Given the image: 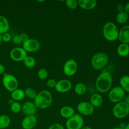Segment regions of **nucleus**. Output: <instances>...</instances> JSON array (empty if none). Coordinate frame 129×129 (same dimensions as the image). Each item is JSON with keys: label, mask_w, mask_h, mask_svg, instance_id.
I'll list each match as a JSON object with an SVG mask.
<instances>
[{"label": "nucleus", "mask_w": 129, "mask_h": 129, "mask_svg": "<svg viewBox=\"0 0 129 129\" xmlns=\"http://www.w3.org/2000/svg\"><path fill=\"white\" fill-rule=\"evenodd\" d=\"M112 82L111 73L108 71H104L97 76L95 83V88L100 93H106L111 89Z\"/></svg>", "instance_id": "obj_1"}, {"label": "nucleus", "mask_w": 129, "mask_h": 129, "mask_svg": "<svg viewBox=\"0 0 129 129\" xmlns=\"http://www.w3.org/2000/svg\"><path fill=\"white\" fill-rule=\"evenodd\" d=\"M34 100V103L37 109H45L51 105L52 102V96L49 91L44 90L37 93Z\"/></svg>", "instance_id": "obj_2"}, {"label": "nucleus", "mask_w": 129, "mask_h": 129, "mask_svg": "<svg viewBox=\"0 0 129 129\" xmlns=\"http://www.w3.org/2000/svg\"><path fill=\"white\" fill-rule=\"evenodd\" d=\"M119 29L112 22L106 23L103 27L102 34L104 38L109 41H114L118 39Z\"/></svg>", "instance_id": "obj_3"}, {"label": "nucleus", "mask_w": 129, "mask_h": 129, "mask_svg": "<svg viewBox=\"0 0 129 129\" xmlns=\"http://www.w3.org/2000/svg\"><path fill=\"white\" fill-rule=\"evenodd\" d=\"M108 60V56L105 53L99 52L92 56L91 59V64L94 70H100L106 66Z\"/></svg>", "instance_id": "obj_4"}, {"label": "nucleus", "mask_w": 129, "mask_h": 129, "mask_svg": "<svg viewBox=\"0 0 129 129\" xmlns=\"http://www.w3.org/2000/svg\"><path fill=\"white\" fill-rule=\"evenodd\" d=\"M129 113V105L122 101L115 103L112 108L113 116L118 119L125 117Z\"/></svg>", "instance_id": "obj_5"}, {"label": "nucleus", "mask_w": 129, "mask_h": 129, "mask_svg": "<svg viewBox=\"0 0 129 129\" xmlns=\"http://www.w3.org/2000/svg\"><path fill=\"white\" fill-rule=\"evenodd\" d=\"M84 118L79 113H75L67 119L66 126L67 129H81L84 126Z\"/></svg>", "instance_id": "obj_6"}, {"label": "nucleus", "mask_w": 129, "mask_h": 129, "mask_svg": "<svg viewBox=\"0 0 129 129\" xmlns=\"http://www.w3.org/2000/svg\"><path fill=\"white\" fill-rule=\"evenodd\" d=\"M124 97L125 91L120 86H115L111 88L108 94L109 101L115 104L122 101Z\"/></svg>", "instance_id": "obj_7"}, {"label": "nucleus", "mask_w": 129, "mask_h": 129, "mask_svg": "<svg viewBox=\"0 0 129 129\" xmlns=\"http://www.w3.org/2000/svg\"><path fill=\"white\" fill-rule=\"evenodd\" d=\"M4 87L8 91L12 92L18 87V81L17 79L12 74H6L2 80Z\"/></svg>", "instance_id": "obj_8"}, {"label": "nucleus", "mask_w": 129, "mask_h": 129, "mask_svg": "<svg viewBox=\"0 0 129 129\" xmlns=\"http://www.w3.org/2000/svg\"><path fill=\"white\" fill-rule=\"evenodd\" d=\"M77 69V63L74 59H69L67 60L64 62L62 69L64 75L69 77L74 76L76 73Z\"/></svg>", "instance_id": "obj_9"}, {"label": "nucleus", "mask_w": 129, "mask_h": 129, "mask_svg": "<svg viewBox=\"0 0 129 129\" xmlns=\"http://www.w3.org/2000/svg\"><path fill=\"white\" fill-rule=\"evenodd\" d=\"M27 56V52L21 47H16L11 49L10 52L11 58L15 61H23Z\"/></svg>", "instance_id": "obj_10"}, {"label": "nucleus", "mask_w": 129, "mask_h": 129, "mask_svg": "<svg viewBox=\"0 0 129 129\" xmlns=\"http://www.w3.org/2000/svg\"><path fill=\"white\" fill-rule=\"evenodd\" d=\"M40 47L39 41L34 38H29L22 43L23 48L27 52H35Z\"/></svg>", "instance_id": "obj_11"}, {"label": "nucleus", "mask_w": 129, "mask_h": 129, "mask_svg": "<svg viewBox=\"0 0 129 129\" xmlns=\"http://www.w3.org/2000/svg\"><path fill=\"white\" fill-rule=\"evenodd\" d=\"M77 109L80 115L88 116L93 113L94 107L89 102L82 101L77 105Z\"/></svg>", "instance_id": "obj_12"}, {"label": "nucleus", "mask_w": 129, "mask_h": 129, "mask_svg": "<svg viewBox=\"0 0 129 129\" xmlns=\"http://www.w3.org/2000/svg\"><path fill=\"white\" fill-rule=\"evenodd\" d=\"M72 87V84L70 81L67 79H61L56 82L54 89L60 93H64L69 92Z\"/></svg>", "instance_id": "obj_13"}, {"label": "nucleus", "mask_w": 129, "mask_h": 129, "mask_svg": "<svg viewBox=\"0 0 129 129\" xmlns=\"http://www.w3.org/2000/svg\"><path fill=\"white\" fill-rule=\"evenodd\" d=\"M37 119L35 115H26L21 121L23 129H33L36 125Z\"/></svg>", "instance_id": "obj_14"}, {"label": "nucleus", "mask_w": 129, "mask_h": 129, "mask_svg": "<svg viewBox=\"0 0 129 129\" xmlns=\"http://www.w3.org/2000/svg\"><path fill=\"white\" fill-rule=\"evenodd\" d=\"M37 108L34 102L26 101L22 105V111L26 115H35Z\"/></svg>", "instance_id": "obj_15"}, {"label": "nucleus", "mask_w": 129, "mask_h": 129, "mask_svg": "<svg viewBox=\"0 0 129 129\" xmlns=\"http://www.w3.org/2000/svg\"><path fill=\"white\" fill-rule=\"evenodd\" d=\"M118 39L123 43H129V25L121 27L119 30Z\"/></svg>", "instance_id": "obj_16"}, {"label": "nucleus", "mask_w": 129, "mask_h": 129, "mask_svg": "<svg viewBox=\"0 0 129 129\" xmlns=\"http://www.w3.org/2000/svg\"><path fill=\"white\" fill-rule=\"evenodd\" d=\"M78 6L85 10H91L95 8L97 5L96 0H79Z\"/></svg>", "instance_id": "obj_17"}, {"label": "nucleus", "mask_w": 129, "mask_h": 129, "mask_svg": "<svg viewBox=\"0 0 129 129\" xmlns=\"http://www.w3.org/2000/svg\"><path fill=\"white\" fill-rule=\"evenodd\" d=\"M89 102L94 108L98 107L102 105L103 98L100 94L95 93L90 96Z\"/></svg>", "instance_id": "obj_18"}, {"label": "nucleus", "mask_w": 129, "mask_h": 129, "mask_svg": "<svg viewBox=\"0 0 129 129\" xmlns=\"http://www.w3.org/2000/svg\"><path fill=\"white\" fill-rule=\"evenodd\" d=\"M59 113L62 117L68 119L75 113V111L72 107L66 105L60 108Z\"/></svg>", "instance_id": "obj_19"}, {"label": "nucleus", "mask_w": 129, "mask_h": 129, "mask_svg": "<svg viewBox=\"0 0 129 129\" xmlns=\"http://www.w3.org/2000/svg\"><path fill=\"white\" fill-rule=\"evenodd\" d=\"M10 29V25L8 19L4 16L0 15V34H3L8 32Z\"/></svg>", "instance_id": "obj_20"}, {"label": "nucleus", "mask_w": 129, "mask_h": 129, "mask_svg": "<svg viewBox=\"0 0 129 129\" xmlns=\"http://www.w3.org/2000/svg\"><path fill=\"white\" fill-rule=\"evenodd\" d=\"M117 53L121 57H125L129 54L128 44L121 43L117 48Z\"/></svg>", "instance_id": "obj_21"}, {"label": "nucleus", "mask_w": 129, "mask_h": 129, "mask_svg": "<svg viewBox=\"0 0 129 129\" xmlns=\"http://www.w3.org/2000/svg\"><path fill=\"white\" fill-rule=\"evenodd\" d=\"M12 98L16 101L23 100L25 97L24 90L20 88H17L11 92Z\"/></svg>", "instance_id": "obj_22"}, {"label": "nucleus", "mask_w": 129, "mask_h": 129, "mask_svg": "<svg viewBox=\"0 0 129 129\" xmlns=\"http://www.w3.org/2000/svg\"><path fill=\"white\" fill-rule=\"evenodd\" d=\"M120 87L125 91L129 92V76H122L119 80Z\"/></svg>", "instance_id": "obj_23"}, {"label": "nucleus", "mask_w": 129, "mask_h": 129, "mask_svg": "<svg viewBox=\"0 0 129 129\" xmlns=\"http://www.w3.org/2000/svg\"><path fill=\"white\" fill-rule=\"evenodd\" d=\"M87 91L86 85L81 82L77 83L74 87V91L77 95H82L84 94Z\"/></svg>", "instance_id": "obj_24"}, {"label": "nucleus", "mask_w": 129, "mask_h": 129, "mask_svg": "<svg viewBox=\"0 0 129 129\" xmlns=\"http://www.w3.org/2000/svg\"><path fill=\"white\" fill-rule=\"evenodd\" d=\"M11 123V119L10 117L6 114L0 115V129H5L7 128Z\"/></svg>", "instance_id": "obj_25"}, {"label": "nucleus", "mask_w": 129, "mask_h": 129, "mask_svg": "<svg viewBox=\"0 0 129 129\" xmlns=\"http://www.w3.org/2000/svg\"><path fill=\"white\" fill-rule=\"evenodd\" d=\"M115 19L118 24H125L128 19V14L126 13L124 11L119 12L116 15Z\"/></svg>", "instance_id": "obj_26"}, {"label": "nucleus", "mask_w": 129, "mask_h": 129, "mask_svg": "<svg viewBox=\"0 0 129 129\" xmlns=\"http://www.w3.org/2000/svg\"><path fill=\"white\" fill-rule=\"evenodd\" d=\"M23 62L26 67L28 68H32L35 66L36 60L33 57L27 55L23 60Z\"/></svg>", "instance_id": "obj_27"}, {"label": "nucleus", "mask_w": 129, "mask_h": 129, "mask_svg": "<svg viewBox=\"0 0 129 129\" xmlns=\"http://www.w3.org/2000/svg\"><path fill=\"white\" fill-rule=\"evenodd\" d=\"M24 93L25 96L31 99H34L37 94V91L31 87L26 88L24 90Z\"/></svg>", "instance_id": "obj_28"}, {"label": "nucleus", "mask_w": 129, "mask_h": 129, "mask_svg": "<svg viewBox=\"0 0 129 129\" xmlns=\"http://www.w3.org/2000/svg\"><path fill=\"white\" fill-rule=\"evenodd\" d=\"M10 109L11 111L14 113H19L22 110V105L18 101L13 102L11 104Z\"/></svg>", "instance_id": "obj_29"}, {"label": "nucleus", "mask_w": 129, "mask_h": 129, "mask_svg": "<svg viewBox=\"0 0 129 129\" xmlns=\"http://www.w3.org/2000/svg\"><path fill=\"white\" fill-rule=\"evenodd\" d=\"M48 76V72L45 68L40 69L37 72V77L40 80H45Z\"/></svg>", "instance_id": "obj_30"}, {"label": "nucleus", "mask_w": 129, "mask_h": 129, "mask_svg": "<svg viewBox=\"0 0 129 129\" xmlns=\"http://www.w3.org/2000/svg\"><path fill=\"white\" fill-rule=\"evenodd\" d=\"M65 3L67 7L71 10L75 9L78 6V2L77 0H67Z\"/></svg>", "instance_id": "obj_31"}, {"label": "nucleus", "mask_w": 129, "mask_h": 129, "mask_svg": "<svg viewBox=\"0 0 129 129\" xmlns=\"http://www.w3.org/2000/svg\"><path fill=\"white\" fill-rule=\"evenodd\" d=\"M12 38V35L8 32L2 34L3 41H4L5 42H8L11 40Z\"/></svg>", "instance_id": "obj_32"}, {"label": "nucleus", "mask_w": 129, "mask_h": 129, "mask_svg": "<svg viewBox=\"0 0 129 129\" xmlns=\"http://www.w3.org/2000/svg\"><path fill=\"white\" fill-rule=\"evenodd\" d=\"M56 83V81L53 79H49L46 81V85L48 87L50 88H54L55 86Z\"/></svg>", "instance_id": "obj_33"}, {"label": "nucleus", "mask_w": 129, "mask_h": 129, "mask_svg": "<svg viewBox=\"0 0 129 129\" xmlns=\"http://www.w3.org/2000/svg\"><path fill=\"white\" fill-rule=\"evenodd\" d=\"M48 129H64L63 126L59 123H54L51 124Z\"/></svg>", "instance_id": "obj_34"}, {"label": "nucleus", "mask_w": 129, "mask_h": 129, "mask_svg": "<svg viewBox=\"0 0 129 129\" xmlns=\"http://www.w3.org/2000/svg\"><path fill=\"white\" fill-rule=\"evenodd\" d=\"M12 40H13V42L14 44H15L16 45H20L21 44L23 43L21 38H20V35H15L13 38H12Z\"/></svg>", "instance_id": "obj_35"}, {"label": "nucleus", "mask_w": 129, "mask_h": 129, "mask_svg": "<svg viewBox=\"0 0 129 129\" xmlns=\"http://www.w3.org/2000/svg\"><path fill=\"white\" fill-rule=\"evenodd\" d=\"M20 38L22 41V42L23 43L24 42L27 41L28 39H29V36H28V35L26 33H25V32H23V33H22L20 34Z\"/></svg>", "instance_id": "obj_36"}, {"label": "nucleus", "mask_w": 129, "mask_h": 129, "mask_svg": "<svg viewBox=\"0 0 129 129\" xmlns=\"http://www.w3.org/2000/svg\"><path fill=\"white\" fill-rule=\"evenodd\" d=\"M116 9L118 13L124 11V6L121 4H118L116 7Z\"/></svg>", "instance_id": "obj_37"}, {"label": "nucleus", "mask_w": 129, "mask_h": 129, "mask_svg": "<svg viewBox=\"0 0 129 129\" xmlns=\"http://www.w3.org/2000/svg\"><path fill=\"white\" fill-rule=\"evenodd\" d=\"M124 11L127 14H129V3H126L124 6Z\"/></svg>", "instance_id": "obj_38"}, {"label": "nucleus", "mask_w": 129, "mask_h": 129, "mask_svg": "<svg viewBox=\"0 0 129 129\" xmlns=\"http://www.w3.org/2000/svg\"><path fill=\"white\" fill-rule=\"evenodd\" d=\"M5 71V68L3 64L0 63V75L4 74Z\"/></svg>", "instance_id": "obj_39"}, {"label": "nucleus", "mask_w": 129, "mask_h": 129, "mask_svg": "<svg viewBox=\"0 0 129 129\" xmlns=\"http://www.w3.org/2000/svg\"><path fill=\"white\" fill-rule=\"evenodd\" d=\"M126 124H125V123H123V122H121V123H120L119 124L118 127H119V128H120L121 129H125V127H126Z\"/></svg>", "instance_id": "obj_40"}, {"label": "nucleus", "mask_w": 129, "mask_h": 129, "mask_svg": "<svg viewBox=\"0 0 129 129\" xmlns=\"http://www.w3.org/2000/svg\"><path fill=\"white\" fill-rule=\"evenodd\" d=\"M123 99H124L123 101H124L125 103H126L127 104L129 105V95L124 97Z\"/></svg>", "instance_id": "obj_41"}, {"label": "nucleus", "mask_w": 129, "mask_h": 129, "mask_svg": "<svg viewBox=\"0 0 129 129\" xmlns=\"http://www.w3.org/2000/svg\"><path fill=\"white\" fill-rule=\"evenodd\" d=\"M81 129H92V128L89 126H83Z\"/></svg>", "instance_id": "obj_42"}, {"label": "nucleus", "mask_w": 129, "mask_h": 129, "mask_svg": "<svg viewBox=\"0 0 129 129\" xmlns=\"http://www.w3.org/2000/svg\"><path fill=\"white\" fill-rule=\"evenodd\" d=\"M3 42V39H2V35L0 34V45L2 44Z\"/></svg>", "instance_id": "obj_43"}, {"label": "nucleus", "mask_w": 129, "mask_h": 129, "mask_svg": "<svg viewBox=\"0 0 129 129\" xmlns=\"http://www.w3.org/2000/svg\"><path fill=\"white\" fill-rule=\"evenodd\" d=\"M125 129H129V122L126 124Z\"/></svg>", "instance_id": "obj_44"}, {"label": "nucleus", "mask_w": 129, "mask_h": 129, "mask_svg": "<svg viewBox=\"0 0 129 129\" xmlns=\"http://www.w3.org/2000/svg\"><path fill=\"white\" fill-rule=\"evenodd\" d=\"M112 129H121V128H119L118 126H116V127H114L112 128Z\"/></svg>", "instance_id": "obj_45"}, {"label": "nucleus", "mask_w": 129, "mask_h": 129, "mask_svg": "<svg viewBox=\"0 0 129 129\" xmlns=\"http://www.w3.org/2000/svg\"><path fill=\"white\" fill-rule=\"evenodd\" d=\"M128 115H129V113H128Z\"/></svg>", "instance_id": "obj_46"}]
</instances>
